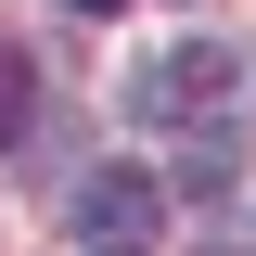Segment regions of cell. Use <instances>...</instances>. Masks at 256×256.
Wrapping results in <instances>:
<instances>
[{"label":"cell","mask_w":256,"mask_h":256,"mask_svg":"<svg viewBox=\"0 0 256 256\" xmlns=\"http://www.w3.org/2000/svg\"><path fill=\"white\" fill-rule=\"evenodd\" d=\"M230 90H244L230 38H166V52L128 64V116L141 128H205V116H230Z\"/></svg>","instance_id":"6da1fadb"},{"label":"cell","mask_w":256,"mask_h":256,"mask_svg":"<svg viewBox=\"0 0 256 256\" xmlns=\"http://www.w3.org/2000/svg\"><path fill=\"white\" fill-rule=\"evenodd\" d=\"M77 230H90L102 256H141L166 230V180H141V166H90V192H77Z\"/></svg>","instance_id":"7a4b0ae2"},{"label":"cell","mask_w":256,"mask_h":256,"mask_svg":"<svg viewBox=\"0 0 256 256\" xmlns=\"http://www.w3.org/2000/svg\"><path fill=\"white\" fill-rule=\"evenodd\" d=\"M26 116H38V64L0 38V141H26Z\"/></svg>","instance_id":"3957f363"},{"label":"cell","mask_w":256,"mask_h":256,"mask_svg":"<svg viewBox=\"0 0 256 256\" xmlns=\"http://www.w3.org/2000/svg\"><path fill=\"white\" fill-rule=\"evenodd\" d=\"M77 13H116V0H77Z\"/></svg>","instance_id":"277c9868"}]
</instances>
